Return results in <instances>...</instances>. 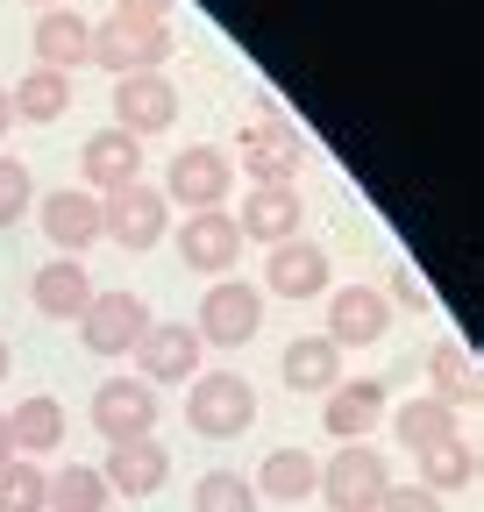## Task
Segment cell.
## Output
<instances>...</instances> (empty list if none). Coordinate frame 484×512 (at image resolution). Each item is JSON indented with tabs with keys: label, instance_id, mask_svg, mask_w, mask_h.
<instances>
[{
	"label": "cell",
	"instance_id": "d590c367",
	"mask_svg": "<svg viewBox=\"0 0 484 512\" xmlns=\"http://www.w3.org/2000/svg\"><path fill=\"white\" fill-rule=\"evenodd\" d=\"M8 121H15V107H8V86H0V136H8Z\"/></svg>",
	"mask_w": 484,
	"mask_h": 512
},
{
	"label": "cell",
	"instance_id": "7c38bea8",
	"mask_svg": "<svg viewBox=\"0 0 484 512\" xmlns=\"http://www.w3.org/2000/svg\"><path fill=\"white\" fill-rule=\"evenodd\" d=\"M93 427L107 434V448L114 441H150V427H157V392L143 377H107L100 392H93Z\"/></svg>",
	"mask_w": 484,
	"mask_h": 512
},
{
	"label": "cell",
	"instance_id": "f35d334b",
	"mask_svg": "<svg viewBox=\"0 0 484 512\" xmlns=\"http://www.w3.org/2000/svg\"><path fill=\"white\" fill-rule=\"evenodd\" d=\"M29 8H65V0H29Z\"/></svg>",
	"mask_w": 484,
	"mask_h": 512
},
{
	"label": "cell",
	"instance_id": "3957f363",
	"mask_svg": "<svg viewBox=\"0 0 484 512\" xmlns=\"http://www.w3.org/2000/svg\"><path fill=\"white\" fill-rule=\"evenodd\" d=\"M164 57H171V22H143V15H107L93 22V64L114 79H129V72H164Z\"/></svg>",
	"mask_w": 484,
	"mask_h": 512
},
{
	"label": "cell",
	"instance_id": "f546056e",
	"mask_svg": "<svg viewBox=\"0 0 484 512\" xmlns=\"http://www.w3.org/2000/svg\"><path fill=\"white\" fill-rule=\"evenodd\" d=\"M43 491H50V470L43 463L0 456V512H43Z\"/></svg>",
	"mask_w": 484,
	"mask_h": 512
},
{
	"label": "cell",
	"instance_id": "f1b7e54d",
	"mask_svg": "<svg viewBox=\"0 0 484 512\" xmlns=\"http://www.w3.org/2000/svg\"><path fill=\"white\" fill-rule=\"evenodd\" d=\"M43 512H107V484H100V470H93V463H65V470H50Z\"/></svg>",
	"mask_w": 484,
	"mask_h": 512
},
{
	"label": "cell",
	"instance_id": "836d02e7",
	"mask_svg": "<svg viewBox=\"0 0 484 512\" xmlns=\"http://www.w3.org/2000/svg\"><path fill=\"white\" fill-rule=\"evenodd\" d=\"M392 299H399L406 313H428V306H435L428 285H420V271H406V264H392Z\"/></svg>",
	"mask_w": 484,
	"mask_h": 512
},
{
	"label": "cell",
	"instance_id": "7402d4cb",
	"mask_svg": "<svg viewBox=\"0 0 484 512\" xmlns=\"http://www.w3.org/2000/svg\"><path fill=\"white\" fill-rule=\"evenodd\" d=\"M278 370H285V392H335L342 384V349L328 342V335H292L285 342V356H278Z\"/></svg>",
	"mask_w": 484,
	"mask_h": 512
},
{
	"label": "cell",
	"instance_id": "8fae6325",
	"mask_svg": "<svg viewBox=\"0 0 484 512\" xmlns=\"http://www.w3.org/2000/svg\"><path fill=\"white\" fill-rule=\"evenodd\" d=\"M385 328H392V299L378 285H328V342L342 356L385 342Z\"/></svg>",
	"mask_w": 484,
	"mask_h": 512
},
{
	"label": "cell",
	"instance_id": "30bf717a",
	"mask_svg": "<svg viewBox=\"0 0 484 512\" xmlns=\"http://www.w3.org/2000/svg\"><path fill=\"white\" fill-rule=\"evenodd\" d=\"M200 335H193V320H150V328H143V342H136V377L150 384V392H157V384H193L200 377Z\"/></svg>",
	"mask_w": 484,
	"mask_h": 512
},
{
	"label": "cell",
	"instance_id": "9a60e30c",
	"mask_svg": "<svg viewBox=\"0 0 484 512\" xmlns=\"http://www.w3.org/2000/svg\"><path fill=\"white\" fill-rule=\"evenodd\" d=\"M93 470H100L107 498H114V491H121V498H157L164 477H171V456H164V441L150 434V441H114L107 463H93Z\"/></svg>",
	"mask_w": 484,
	"mask_h": 512
},
{
	"label": "cell",
	"instance_id": "8d00e7d4",
	"mask_svg": "<svg viewBox=\"0 0 484 512\" xmlns=\"http://www.w3.org/2000/svg\"><path fill=\"white\" fill-rule=\"evenodd\" d=\"M0 456H15V441H8V413H0Z\"/></svg>",
	"mask_w": 484,
	"mask_h": 512
},
{
	"label": "cell",
	"instance_id": "603a6c76",
	"mask_svg": "<svg viewBox=\"0 0 484 512\" xmlns=\"http://www.w3.org/2000/svg\"><path fill=\"white\" fill-rule=\"evenodd\" d=\"M385 427L399 434V448H413V456H428V448H442V441L463 434V420H456L442 399H406V406L385 413Z\"/></svg>",
	"mask_w": 484,
	"mask_h": 512
},
{
	"label": "cell",
	"instance_id": "9c48e42d",
	"mask_svg": "<svg viewBox=\"0 0 484 512\" xmlns=\"http://www.w3.org/2000/svg\"><path fill=\"white\" fill-rule=\"evenodd\" d=\"M143 328H150V306L136 299V292H93V306L79 313V342L93 349V356H136V342H143Z\"/></svg>",
	"mask_w": 484,
	"mask_h": 512
},
{
	"label": "cell",
	"instance_id": "484cf974",
	"mask_svg": "<svg viewBox=\"0 0 484 512\" xmlns=\"http://www.w3.org/2000/svg\"><path fill=\"white\" fill-rule=\"evenodd\" d=\"M8 441H15V456H50L57 441H65V406H57L50 392H36V399H22L15 413H8Z\"/></svg>",
	"mask_w": 484,
	"mask_h": 512
},
{
	"label": "cell",
	"instance_id": "74e56055",
	"mask_svg": "<svg viewBox=\"0 0 484 512\" xmlns=\"http://www.w3.org/2000/svg\"><path fill=\"white\" fill-rule=\"evenodd\" d=\"M8 363H15V349H8V342H0V377H8Z\"/></svg>",
	"mask_w": 484,
	"mask_h": 512
},
{
	"label": "cell",
	"instance_id": "5bb4252c",
	"mask_svg": "<svg viewBox=\"0 0 484 512\" xmlns=\"http://www.w3.org/2000/svg\"><path fill=\"white\" fill-rule=\"evenodd\" d=\"M264 285H271L278 299H328V285H335L328 249H321V242H307V235L278 242V249L264 256Z\"/></svg>",
	"mask_w": 484,
	"mask_h": 512
},
{
	"label": "cell",
	"instance_id": "ba28073f",
	"mask_svg": "<svg viewBox=\"0 0 484 512\" xmlns=\"http://www.w3.org/2000/svg\"><path fill=\"white\" fill-rule=\"evenodd\" d=\"M114 128H121V136H136V143L178 128V79H164V72L114 79Z\"/></svg>",
	"mask_w": 484,
	"mask_h": 512
},
{
	"label": "cell",
	"instance_id": "e575fe53",
	"mask_svg": "<svg viewBox=\"0 0 484 512\" xmlns=\"http://www.w3.org/2000/svg\"><path fill=\"white\" fill-rule=\"evenodd\" d=\"M114 15H143V22H164L171 0H114Z\"/></svg>",
	"mask_w": 484,
	"mask_h": 512
},
{
	"label": "cell",
	"instance_id": "e0dca14e",
	"mask_svg": "<svg viewBox=\"0 0 484 512\" xmlns=\"http://www.w3.org/2000/svg\"><path fill=\"white\" fill-rule=\"evenodd\" d=\"M79 178H86V192H121V185H136L143 178V143L136 136H121V128H100V136H86V150H79Z\"/></svg>",
	"mask_w": 484,
	"mask_h": 512
},
{
	"label": "cell",
	"instance_id": "4316f807",
	"mask_svg": "<svg viewBox=\"0 0 484 512\" xmlns=\"http://www.w3.org/2000/svg\"><path fill=\"white\" fill-rule=\"evenodd\" d=\"M8 107H15V121H65V107H72V79H65V72H43V64H29V72L8 86Z\"/></svg>",
	"mask_w": 484,
	"mask_h": 512
},
{
	"label": "cell",
	"instance_id": "1f68e13d",
	"mask_svg": "<svg viewBox=\"0 0 484 512\" xmlns=\"http://www.w3.org/2000/svg\"><path fill=\"white\" fill-rule=\"evenodd\" d=\"M29 200H36L29 164H22V157H0V228H15V221L29 214Z\"/></svg>",
	"mask_w": 484,
	"mask_h": 512
},
{
	"label": "cell",
	"instance_id": "8992f818",
	"mask_svg": "<svg viewBox=\"0 0 484 512\" xmlns=\"http://www.w3.org/2000/svg\"><path fill=\"white\" fill-rule=\"evenodd\" d=\"M164 200H178V207H193V214H214L228 192H235V164H228V150H214V143H186L171 157V171H164Z\"/></svg>",
	"mask_w": 484,
	"mask_h": 512
},
{
	"label": "cell",
	"instance_id": "83f0119b",
	"mask_svg": "<svg viewBox=\"0 0 484 512\" xmlns=\"http://www.w3.org/2000/svg\"><path fill=\"white\" fill-rule=\"evenodd\" d=\"M428 384H435L428 399H442L449 413L477 406V363H470V349H463V342H435V349H428Z\"/></svg>",
	"mask_w": 484,
	"mask_h": 512
},
{
	"label": "cell",
	"instance_id": "2e32d148",
	"mask_svg": "<svg viewBox=\"0 0 484 512\" xmlns=\"http://www.w3.org/2000/svg\"><path fill=\"white\" fill-rule=\"evenodd\" d=\"M178 256H186L193 271H207V278H228V271H235V256H242V228H235V214H228V207H214V214H186V228H178Z\"/></svg>",
	"mask_w": 484,
	"mask_h": 512
},
{
	"label": "cell",
	"instance_id": "d6a6232c",
	"mask_svg": "<svg viewBox=\"0 0 484 512\" xmlns=\"http://www.w3.org/2000/svg\"><path fill=\"white\" fill-rule=\"evenodd\" d=\"M378 512H442V498L435 491H420V484H385V498H378Z\"/></svg>",
	"mask_w": 484,
	"mask_h": 512
},
{
	"label": "cell",
	"instance_id": "6da1fadb",
	"mask_svg": "<svg viewBox=\"0 0 484 512\" xmlns=\"http://www.w3.org/2000/svg\"><path fill=\"white\" fill-rule=\"evenodd\" d=\"M186 420L207 441H235L242 427H257V384L242 370H200L186 392Z\"/></svg>",
	"mask_w": 484,
	"mask_h": 512
},
{
	"label": "cell",
	"instance_id": "ffe728a7",
	"mask_svg": "<svg viewBox=\"0 0 484 512\" xmlns=\"http://www.w3.org/2000/svg\"><path fill=\"white\" fill-rule=\"evenodd\" d=\"M29 299H36V313H50V320H79V313L93 306V278H86L79 256H50V264L29 278Z\"/></svg>",
	"mask_w": 484,
	"mask_h": 512
},
{
	"label": "cell",
	"instance_id": "cb8c5ba5",
	"mask_svg": "<svg viewBox=\"0 0 484 512\" xmlns=\"http://www.w3.org/2000/svg\"><path fill=\"white\" fill-rule=\"evenodd\" d=\"M321 491V463L307 456V448H271L264 470H257V498H278V505H299Z\"/></svg>",
	"mask_w": 484,
	"mask_h": 512
},
{
	"label": "cell",
	"instance_id": "d6986e66",
	"mask_svg": "<svg viewBox=\"0 0 484 512\" xmlns=\"http://www.w3.org/2000/svg\"><path fill=\"white\" fill-rule=\"evenodd\" d=\"M36 64L43 72H79V64H93V22L72 15V8H43L36 15Z\"/></svg>",
	"mask_w": 484,
	"mask_h": 512
},
{
	"label": "cell",
	"instance_id": "4dcf8cb0",
	"mask_svg": "<svg viewBox=\"0 0 484 512\" xmlns=\"http://www.w3.org/2000/svg\"><path fill=\"white\" fill-rule=\"evenodd\" d=\"M193 512H257V484L235 470H207L193 484Z\"/></svg>",
	"mask_w": 484,
	"mask_h": 512
},
{
	"label": "cell",
	"instance_id": "5b68a950",
	"mask_svg": "<svg viewBox=\"0 0 484 512\" xmlns=\"http://www.w3.org/2000/svg\"><path fill=\"white\" fill-rule=\"evenodd\" d=\"M264 328V292L250 278H214L207 299H200V320H193V335L214 342V349H242Z\"/></svg>",
	"mask_w": 484,
	"mask_h": 512
},
{
	"label": "cell",
	"instance_id": "4fadbf2b",
	"mask_svg": "<svg viewBox=\"0 0 484 512\" xmlns=\"http://www.w3.org/2000/svg\"><path fill=\"white\" fill-rule=\"evenodd\" d=\"M385 413H392L385 377H342L335 392H321V427L335 441H363L371 427H385Z\"/></svg>",
	"mask_w": 484,
	"mask_h": 512
},
{
	"label": "cell",
	"instance_id": "d4e9b609",
	"mask_svg": "<svg viewBox=\"0 0 484 512\" xmlns=\"http://www.w3.org/2000/svg\"><path fill=\"white\" fill-rule=\"evenodd\" d=\"M413 463H420V477H413V484H420V491H435V498H442V491H477V470H484L470 434H456V441L428 448V456H413Z\"/></svg>",
	"mask_w": 484,
	"mask_h": 512
},
{
	"label": "cell",
	"instance_id": "44dd1931",
	"mask_svg": "<svg viewBox=\"0 0 484 512\" xmlns=\"http://www.w3.org/2000/svg\"><path fill=\"white\" fill-rule=\"evenodd\" d=\"M43 235L50 249H93L100 242V192H43Z\"/></svg>",
	"mask_w": 484,
	"mask_h": 512
},
{
	"label": "cell",
	"instance_id": "52a82bcc",
	"mask_svg": "<svg viewBox=\"0 0 484 512\" xmlns=\"http://www.w3.org/2000/svg\"><path fill=\"white\" fill-rule=\"evenodd\" d=\"M164 228H171V200L157 185H143V178L100 200V235H114L121 249H157Z\"/></svg>",
	"mask_w": 484,
	"mask_h": 512
},
{
	"label": "cell",
	"instance_id": "ac0fdd59",
	"mask_svg": "<svg viewBox=\"0 0 484 512\" xmlns=\"http://www.w3.org/2000/svg\"><path fill=\"white\" fill-rule=\"evenodd\" d=\"M299 192L292 185H250L242 192V214H235V228H242V242H264V249H278V242H292L299 235Z\"/></svg>",
	"mask_w": 484,
	"mask_h": 512
},
{
	"label": "cell",
	"instance_id": "277c9868",
	"mask_svg": "<svg viewBox=\"0 0 484 512\" xmlns=\"http://www.w3.org/2000/svg\"><path fill=\"white\" fill-rule=\"evenodd\" d=\"M385 484H392V470H385L378 448L371 441H342L321 463V491L314 498H328V512H378Z\"/></svg>",
	"mask_w": 484,
	"mask_h": 512
},
{
	"label": "cell",
	"instance_id": "7a4b0ae2",
	"mask_svg": "<svg viewBox=\"0 0 484 512\" xmlns=\"http://www.w3.org/2000/svg\"><path fill=\"white\" fill-rule=\"evenodd\" d=\"M228 164H242V178H250V185H292L299 164H307V143H299V136H292V121L264 100L257 121L242 128V143H235Z\"/></svg>",
	"mask_w": 484,
	"mask_h": 512
}]
</instances>
